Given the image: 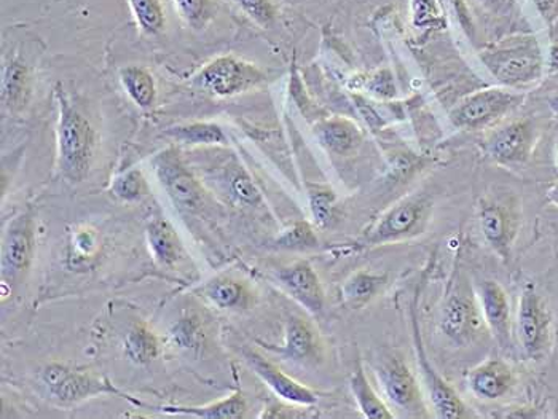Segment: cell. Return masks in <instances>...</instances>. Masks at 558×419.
Returning <instances> with one entry per match:
<instances>
[{"mask_svg": "<svg viewBox=\"0 0 558 419\" xmlns=\"http://www.w3.org/2000/svg\"><path fill=\"white\" fill-rule=\"evenodd\" d=\"M60 119H58V168L71 184L84 181L95 155L96 134L84 113L72 104L71 98L58 84L54 88Z\"/></svg>", "mask_w": 558, "mask_h": 419, "instance_id": "6da1fadb", "label": "cell"}, {"mask_svg": "<svg viewBox=\"0 0 558 419\" xmlns=\"http://www.w3.org/2000/svg\"><path fill=\"white\" fill-rule=\"evenodd\" d=\"M482 64L502 87L520 89L543 78L546 58L535 37H515L485 48L478 53Z\"/></svg>", "mask_w": 558, "mask_h": 419, "instance_id": "7a4b0ae2", "label": "cell"}, {"mask_svg": "<svg viewBox=\"0 0 558 419\" xmlns=\"http://www.w3.org/2000/svg\"><path fill=\"white\" fill-rule=\"evenodd\" d=\"M428 195L413 194L389 206L377 222L365 232L367 246L404 243L425 233L433 214Z\"/></svg>", "mask_w": 558, "mask_h": 419, "instance_id": "3957f363", "label": "cell"}, {"mask_svg": "<svg viewBox=\"0 0 558 419\" xmlns=\"http://www.w3.org/2000/svg\"><path fill=\"white\" fill-rule=\"evenodd\" d=\"M525 96L506 88L478 89L461 99L449 113L451 125L464 132H478L495 125L522 104Z\"/></svg>", "mask_w": 558, "mask_h": 419, "instance_id": "277c9868", "label": "cell"}, {"mask_svg": "<svg viewBox=\"0 0 558 419\" xmlns=\"http://www.w3.org/2000/svg\"><path fill=\"white\" fill-rule=\"evenodd\" d=\"M515 335L520 349L529 359H544L550 352L553 316H550L546 301L533 286H526L520 294Z\"/></svg>", "mask_w": 558, "mask_h": 419, "instance_id": "5b68a950", "label": "cell"}, {"mask_svg": "<svg viewBox=\"0 0 558 419\" xmlns=\"http://www.w3.org/2000/svg\"><path fill=\"white\" fill-rule=\"evenodd\" d=\"M410 318H412L416 363H418L420 375H422L426 397H428L434 415L440 419L475 418L474 411H471L466 402L458 396L449 381L444 380L442 375H439V372L430 363L425 345H423L422 329H420L418 315H416V297L415 305L410 308Z\"/></svg>", "mask_w": 558, "mask_h": 419, "instance_id": "8992f818", "label": "cell"}, {"mask_svg": "<svg viewBox=\"0 0 558 419\" xmlns=\"http://www.w3.org/2000/svg\"><path fill=\"white\" fill-rule=\"evenodd\" d=\"M267 81V75L256 64L227 54L209 61L195 75L194 85L217 98H232L257 88Z\"/></svg>", "mask_w": 558, "mask_h": 419, "instance_id": "52a82bcc", "label": "cell"}, {"mask_svg": "<svg viewBox=\"0 0 558 419\" xmlns=\"http://www.w3.org/2000/svg\"><path fill=\"white\" fill-rule=\"evenodd\" d=\"M43 381L50 396L61 405L78 404L96 396H120L126 394L117 390L108 378H98L88 372H78L64 363H50L43 370Z\"/></svg>", "mask_w": 558, "mask_h": 419, "instance_id": "ba28073f", "label": "cell"}, {"mask_svg": "<svg viewBox=\"0 0 558 419\" xmlns=\"http://www.w3.org/2000/svg\"><path fill=\"white\" fill-rule=\"evenodd\" d=\"M151 167L161 187L181 211H196L203 205L205 192L202 184L196 181L175 147H168L155 155Z\"/></svg>", "mask_w": 558, "mask_h": 419, "instance_id": "9c48e42d", "label": "cell"}, {"mask_svg": "<svg viewBox=\"0 0 558 419\" xmlns=\"http://www.w3.org/2000/svg\"><path fill=\"white\" fill-rule=\"evenodd\" d=\"M440 331L458 346L473 345L481 336L485 322L478 307L477 295L463 284H458L447 297L440 312Z\"/></svg>", "mask_w": 558, "mask_h": 419, "instance_id": "30bf717a", "label": "cell"}, {"mask_svg": "<svg viewBox=\"0 0 558 419\" xmlns=\"http://www.w3.org/2000/svg\"><path fill=\"white\" fill-rule=\"evenodd\" d=\"M537 128L530 120H514L498 126L485 139V155L505 168L523 167L535 150Z\"/></svg>", "mask_w": 558, "mask_h": 419, "instance_id": "8fae6325", "label": "cell"}, {"mask_svg": "<svg viewBox=\"0 0 558 419\" xmlns=\"http://www.w3.org/2000/svg\"><path fill=\"white\" fill-rule=\"evenodd\" d=\"M381 393L392 407L412 417H426L423 391L418 380L402 357H389L377 369Z\"/></svg>", "mask_w": 558, "mask_h": 419, "instance_id": "7c38bea8", "label": "cell"}, {"mask_svg": "<svg viewBox=\"0 0 558 419\" xmlns=\"http://www.w3.org/2000/svg\"><path fill=\"white\" fill-rule=\"evenodd\" d=\"M478 229L485 243L505 263L511 262L512 247L519 230L514 206L496 199L482 198L477 206Z\"/></svg>", "mask_w": 558, "mask_h": 419, "instance_id": "4fadbf2b", "label": "cell"}, {"mask_svg": "<svg viewBox=\"0 0 558 419\" xmlns=\"http://www.w3.org/2000/svg\"><path fill=\"white\" fill-rule=\"evenodd\" d=\"M36 252L33 214L22 212L10 222L2 239V278L13 281L31 267Z\"/></svg>", "mask_w": 558, "mask_h": 419, "instance_id": "5bb4252c", "label": "cell"}, {"mask_svg": "<svg viewBox=\"0 0 558 419\" xmlns=\"http://www.w3.org/2000/svg\"><path fill=\"white\" fill-rule=\"evenodd\" d=\"M475 295L488 332L501 348H508L512 338V311L508 292L496 281L487 280L477 284Z\"/></svg>", "mask_w": 558, "mask_h": 419, "instance_id": "9a60e30c", "label": "cell"}, {"mask_svg": "<svg viewBox=\"0 0 558 419\" xmlns=\"http://www.w3.org/2000/svg\"><path fill=\"white\" fill-rule=\"evenodd\" d=\"M279 286L284 288L299 305L312 315H319L326 304L322 280L315 268L306 260H298L291 266L282 267L277 273Z\"/></svg>", "mask_w": 558, "mask_h": 419, "instance_id": "2e32d148", "label": "cell"}, {"mask_svg": "<svg viewBox=\"0 0 558 419\" xmlns=\"http://www.w3.org/2000/svg\"><path fill=\"white\" fill-rule=\"evenodd\" d=\"M244 359H246L247 366L253 369V372L282 400L289 402V404L302 405V407H312L318 402L315 391L303 386L294 378L286 375L278 366L265 359L260 354L246 352L244 353Z\"/></svg>", "mask_w": 558, "mask_h": 419, "instance_id": "e0dca14e", "label": "cell"}, {"mask_svg": "<svg viewBox=\"0 0 558 419\" xmlns=\"http://www.w3.org/2000/svg\"><path fill=\"white\" fill-rule=\"evenodd\" d=\"M517 383L515 372L506 360L492 359L475 366L468 375V386L475 397L495 402L508 396Z\"/></svg>", "mask_w": 558, "mask_h": 419, "instance_id": "ac0fdd59", "label": "cell"}, {"mask_svg": "<svg viewBox=\"0 0 558 419\" xmlns=\"http://www.w3.org/2000/svg\"><path fill=\"white\" fill-rule=\"evenodd\" d=\"M286 360L298 363L316 362L319 357L318 335L301 316H289L284 324V342L279 348L267 346Z\"/></svg>", "mask_w": 558, "mask_h": 419, "instance_id": "d6986e66", "label": "cell"}, {"mask_svg": "<svg viewBox=\"0 0 558 419\" xmlns=\"http://www.w3.org/2000/svg\"><path fill=\"white\" fill-rule=\"evenodd\" d=\"M315 136L327 152L340 157L356 152L364 140L360 126L344 116H327L319 120L315 125Z\"/></svg>", "mask_w": 558, "mask_h": 419, "instance_id": "ffe728a7", "label": "cell"}, {"mask_svg": "<svg viewBox=\"0 0 558 419\" xmlns=\"http://www.w3.org/2000/svg\"><path fill=\"white\" fill-rule=\"evenodd\" d=\"M126 400L136 407L150 408V410L163 411L170 415H185V417L203 418V419H238L246 417L247 402L243 393L232 394V396L216 402V404L203 405V407H185V405H154L144 404L126 394Z\"/></svg>", "mask_w": 558, "mask_h": 419, "instance_id": "44dd1931", "label": "cell"}, {"mask_svg": "<svg viewBox=\"0 0 558 419\" xmlns=\"http://www.w3.org/2000/svg\"><path fill=\"white\" fill-rule=\"evenodd\" d=\"M147 242H149L151 256L161 267L178 266L184 257L181 239L174 226L165 218L151 219L147 225Z\"/></svg>", "mask_w": 558, "mask_h": 419, "instance_id": "7402d4cb", "label": "cell"}, {"mask_svg": "<svg viewBox=\"0 0 558 419\" xmlns=\"http://www.w3.org/2000/svg\"><path fill=\"white\" fill-rule=\"evenodd\" d=\"M388 274L374 273V271L360 270L351 274L340 288L342 301L351 309L367 307L387 286Z\"/></svg>", "mask_w": 558, "mask_h": 419, "instance_id": "603a6c76", "label": "cell"}, {"mask_svg": "<svg viewBox=\"0 0 558 419\" xmlns=\"http://www.w3.org/2000/svg\"><path fill=\"white\" fill-rule=\"evenodd\" d=\"M31 96V72L20 60L10 61L3 67L2 102L3 108L12 113L22 112Z\"/></svg>", "mask_w": 558, "mask_h": 419, "instance_id": "cb8c5ba5", "label": "cell"}, {"mask_svg": "<svg viewBox=\"0 0 558 419\" xmlns=\"http://www.w3.org/2000/svg\"><path fill=\"white\" fill-rule=\"evenodd\" d=\"M351 393H353L354 400L360 407L361 414L367 419H395L396 415L392 414L391 408L388 407L387 402L378 396L377 391L372 386L363 363L357 362L356 369L351 373L350 378Z\"/></svg>", "mask_w": 558, "mask_h": 419, "instance_id": "d4e9b609", "label": "cell"}, {"mask_svg": "<svg viewBox=\"0 0 558 419\" xmlns=\"http://www.w3.org/2000/svg\"><path fill=\"white\" fill-rule=\"evenodd\" d=\"M202 294L217 308L222 309H247L253 301V295L246 286L232 278H217L209 281L202 288Z\"/></svg>", "mask_w": 558, "mask_h": 419, "instance_id": "484cf974", "label": "cell"}, {"mask_svg": "<svg viewBox=\"0 0 558 419\" xmlns=\"http://www.w3.org/2000/svg\"><path fill=\"white\" fill-rule=\"evenodd\" d=\"M223 187H226L227 194L238 205L243 206H258L262 202V194L258 190L256 182L253 176L247 173L246 168L238 161L227 164L223 170L222 177Z\"/></svg>", "mask_w": 558, "mask_h": 419, "instance_id": "4316f807", "label": "cell"}, {"mask_svg": "<svg viewBox=\"0 0 558 419\" xmlns=\"http://www.w3.org/2000/svg\"><path fill=\"white\" fill-rule=\"evenodd\" d=\"M165 136L184 146H227L229 137L217 123L196 122L168 128Z\"/></svg>", "mask_w": 558, "mask_h": 419, "instance_id": "83f0119b", "label": "cell"}, {"mask_svg": "<svg viewBox=\"0 0 558 419\" xmlns=\"http://www.w3.org/2000/svg\"><path fill=\"white\" fill-rule=\"evenodd\" d=\"M120 82L137 108H154L155 101H157V85H155L154 75L146 67H123L120 71Z\"/></svg>", "mask_w": 558, "mask_h": 419, "instance_id": "f1b7e54d", "label": "cell"}, {"mask_svg": "<svg viewBox=\"0 0 558 419\" xmlns=\"http://www.w3.org/2000/svg\"><path fill=\"white\" fill-rule=\"evenodd\" d=\"M126 359L136 366H147L161 353L160 340L146 325H134L125 338Z\"/></svg>", "mask_w": 558, "mask_h": 419, "instance_id": "f546056e", "label": "cell"}, {"mask_svg": "<svg viewBox=\"0 0 558 419\" xmlns=\"http://www.w3.org/2000/svg\"><path fill=\"white\" fill-rule=\"evenodd\" d=\"M351 91H363L375 101L389 102L398 96V85L391 69L384 67L368 75H357L348 84Z\"/></svg>", "mask_w": 558, "mask_h": 419, "instance_id": "4dcf8cb0", "label": "cell"}, {"mask_svg": "<svg viewBox=\"0 0 558 419\" xmlns=\"http://www.w3.org/2000/svg\"><path fill=\"white\" fill-rule=\"evenodd\" d=\"M308 205L313 223L318 229L326 230L332 225L336 219L337 195L332 188L326 185L308 184Z\"/></svg>", "mask_w": 558, "mask_h": 419, "instance_id": "1f68e13d", "label": "cell"}, {"mask_svg": "<svg viewBox=\"0 0 558 419\" xmlns=\"http://www.w3.org/2000/svg\"><path fill=\"white\" fill-rule=\"evenodd\" d=\"M99 235L92 229H78L69 243V262L74 268H86L99 256Z\"/></svg>", "mask_w": 558, "mask_h": 419, "instance_id": "d6a6232c", "label": "cell"}, {"mask_svg": "<svg viewBox=\"0 0 558 419\" xmlns=\"http://www.w3.org/2000/svg\"><path fill=\"white\" fill-rule=\"evenodd\" d=\"M168 342L172 348L181 352H198L205 342L202 322L194 316L179 319L168 332Z\"/></svg>", "mask_w": 558, "mask_h": 419, "instance_id": "836d02e7", "label": "cell"}, {"mask_svg": "<svg viewBox=\"0 0 558 419\" xmlns=\"http://www.w3.org/2000/svg\"><path fill=\"white\" fill-rule=\"evenodd\" d=\"M137 26L147 36H158L165 29V10L161 0H129Z\"/></svg>", "mask_w": 558, "mask_h": 419, "instance_id": "e575fe53", "label": "cell"}, {"mask_svg": "<svg viewBox=\"0 0 558 419\" xmlns=\"http://www.w3.org/2000/svg\"><path fill=\"white\" fill-rule=\"evenodd\" d=\"M275 246L284 250H310L319 246V238L316 235L315 226L306 221H298L284 230L275 239Z\"/></svg>", "mask_w": 558, "mask_h": 419, "instance_id": "d590c367", "label": "cell"}, {"mask_svg": "<svg viewBox=\"0 0 558 419\" xmlns=\"http://www.w3.org/2000/svg\"><path fill=\"white\" fill-rule=\"evenodd\" d=\"M410 10L415 29L423 33L446 29L447 19L440 9L439 0H410Z\"/></svg>", "mask_w": 558, "mask_h": 419, "instance_id": "8d00e7d4", "label": "cell"}, {"mask_svg": "<svg viewBox=\"0 0 558 419\" xmlns=\"http://www.w3.org/2000/svg\"><path fill=\"white\" fill-rule=\"evenodd\" d=\"M110 192H112L113 197L122 199V201L136 202L147 197L149 184H147L146 177L140 170H130L113 178Z\"/></svg>", "mask_w": 558, "mask_h": 419, "instance_id": "74e56055", "label": "cell"}, {"mask_svg": "<svg viewBox=\"0 0 558 419\" xmlns=\"http://www.w3.org/2000/svg\"><path fill=\"white\" fill-rule=\"evenodd\" d=\"M174 7L182 22L196 30L205 29L216 15L213 0H174Z\"/></svg>", "mask_w": 558, "mask_h": 419, "instance_id": "f35d334b", "label": "cell"}, {"mask_svg": "<svg viewBox=\"0 0 558 419\" xmlns=\"http://www.w3.org/2000/svg\"><path fill=\"white\" fill-rule=\"evenodd\" d=\"M241 12L253 20L258 26L268 29L274 26L275 20H277V10H275L271 0H233Z\"/></svg>", "mask_w": 558, "mask_h": 419, "instance_id": "ab89813d", "label": "cell"}, {"mask_svg": "<svg viewBox=\"0 0 558 419\" xmlns=\"http://www.w3.org/2000/svg\"><path fill=\"white\" fill-rule=\"evenodd\" d=\"M485 12L499 19H512L520 13L519 2L517 0H475Z\"/></svg>", "mask_w": 558, "mask_h": 419, "instance_id": "60d3db41", "label": "cell"}, {"mask_svg": "<svg viewBox=\"0 0 558 419\" xmlns=\"http://www.w3.org/2000/svg\"><path fill=\"white\" fill-rule=\"evenodd\" d=\"M354 101H356L357 111H360L361 116H363L365 123H367L371 128L377 130L385 125L384 116L377 111L374 102L367 101V99L360 95L354 96Z\"/></svg>", "mask_w": 558, "mask_h": 419, "instance_id": "b9f144b4", "label": "cell"}, {"mask_svg": "<svg viewBox=\"0 0 558 419\" xmlns=\"http://www.w3.org/2000/svg\"><path fill=\"white\" fill-rule=\"evenodd\" d=\"M536 12L547 26H554L558 20V0H533Z\"/></svg>", "mask_w": 558, "mask_h": 419, "instance_id": "7bdbcfd3", "label": "cell"}, {"mask_svg": "<svg viewBox=\"0 0 558 419\" xmlns=\"http://www.w3.org/2000/svg\"><path fill=\"white\" fill-rule=\"evenodd\" d=\"M546 72L550 75H558V44L550 45L546 58Z\"/></svg>", "mask_w": 558, "mask_h": 419, "instance_id": "ee69618b", "label": "cell"}, {"mask_svg": "<svg viewBox=\"0 0 558 419\" xmlns=\"http://www.w3.org/2000/svg\"><path fill=\"white\" fill-rule=\"evenodd\" d=\"M546 198L550 205H554L556 208H558V181L556 184L550 185L549 190H547Z\"/></svg>", "mask_w": 558, "mask_h": 419, "instance_id": "f6af8a7d", "label": "cell"}, {"mask_svg": "<svg viewBox=\"0 0 558 419\" xmlns=\"http://www.w3.org/2000/svg\"><path fill=\"white\" fill-rule=\"evenodd\" d=\"M549 111L553 113V119L558 123V93L549 98Z\"/></svg>", "mask_w": 558, "mask_h": 419, "instance_id": "bcb514c9", "label": "cell"}, {"mask_svg": "<svg viewBox=\"0 0 558 419\" xmlns=\"http://www.w3.org/2000/svg\"><path fill=\"white\" fill-rule=\"evenodd\" d=\"M556 168H557V171H558V146H557V155H556Z\"/></svg>", "mask_w": 558, "mask_h": 419, "instance_id": "7dc6e473", "label": "cell"}, {"mask_svg": "<svg viewBox=\"0 0 558 419\" xmlns=\"http://www.w3.org/2000/svg\"><path fill=\"white\" fill-rule=\"evenodd\" d=\"M557 77H558V75H557Z\"/></svg>", "mask_w": 558, "mask_h": 419, "instance_id": "c3c4849f", "label": "cell"}]
</instances>
